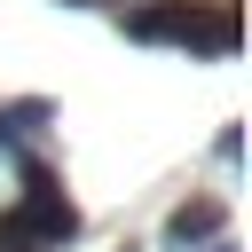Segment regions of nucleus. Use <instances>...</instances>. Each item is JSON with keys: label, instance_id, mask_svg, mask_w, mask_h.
<instances>
[{"label": "nucleus", "instance_id": "1", "mask_svg": "<svg viewBox=\"0 0 252 252\" xmlns=\"http://www.w3.org/2000/svg\"><path fill=\"white\" fill-rule=\"evenodd\" d=\"M118 32L142 47L236 55V8H220V0H134V8H118Z\"/></svg>", "mask_w": 252, "mask_h": 252}, {"label": "nucleus", "instance_id": "6", "mask_svg": "<svg viewBox=\"0 0 252 252\" xmlns=\"http://www.w3.org/2000/svg\"><path fill=\"white\" fill-rule=\"evenodd\" d=\"M63 8H94V0H63Z\"/></svg>", "mask_w": 252, "mask_h": 252}, {"label": "nucleus", "instance_id": "4", "mask_svg": "<svg viewBox=\"0 0 252 252\" xmlns=\"http://www.w3.org/2000/svg\"><path fill=\"white\" fill-rule=\"evenodd\" d=\"M55 126V102L47 94H16V102H0V134L16 142V134H47Z\"/></svg>", "mask_w": 252, "mask_h": 252}, {"label": "nucleus", "instance_id": "3", "mask_svg": "<svg viewBox=\"0 0 252 252\" xmlns=\"http://www.w3.org/2000/svg\"><path fill=\"white\" fill-rule=\"evenodd\" d=\"M220 228H228V205L220 197H189V205L165 213V244H213Z\"/></svg>", "mask_w": 252, "mask_h": 252}, {"label": "nucleus", "instance_id": "2", "mask_svg": "<svg viewBox=\"0 0 252 252\" xmlns=\"http://www.w3.org/2000/svg\"><path fill=\"white\" fill-rule=\"evenodd\" d=\"M0 236L24 244V252H55V244L79 236V205L63 197V181H55L39 158H24V197L0 213Z\"/></svg>", "mask_w": 252, "mask_h": 252}, {"label": "nucleus", "instance_id": "7", "mask_svg": "<svg viewBox=\"0 0 252 252\" xmlns=\"http://www.w3.org/2000/svg\"><path fill=\"white\" fill-rule=\"evenodd\" d=\"M0 252H24V244H8V236H0Z\"/></svg>", "mask_w": 252, "mask_h": 252}, {"label": "nucleus", "instance_id": "5", "mask_svg": "<svg viewBox=\"0 0 252 252\" xmlns=\"http://www.w3.org/2000/svg\"><path fill=\"white\" fill-rule=\"evenodd\" d=\"M197 252H236V244H228V236H213V244H197Z\"/></svg>", "mask_w": 252, "mask_h": 252}]
</instances>
